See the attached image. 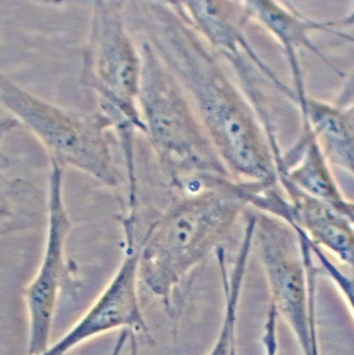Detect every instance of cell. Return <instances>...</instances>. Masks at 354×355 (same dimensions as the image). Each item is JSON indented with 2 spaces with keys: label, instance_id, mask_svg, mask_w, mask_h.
I'll list each match as a JSON object with an SVG mask.
<instances>
[{
  "label": "cell",
  "instance_id": "1",
  "mask_svg": "<svg viewBox=\"0 0 354 355\" xmlns=\"http://www.w3.org/2000/svg\"><path fill=\"white\" fill-rule=\"evenodd\" d=\"M144 39L172 72L233 178L276 186L266 126L224 60L189 24L176 1L139 3Z\"/></svg>",
  "mask_w": 354,
  "mask_h": 355
},
{
  "label": "cell",
  "instance_id": "2",
  "mask_svg": "<svg viewBox=\"0 0 354 355\" xmlns=\"http://www.w3.org/2000/svg\"><path fill=\"white\" fill-rule=\"evenodd\" d=\"M267 184L229 180L193 193H174L151 220L140 245V282L172 313L183 280L230 234Z\"/></svg>",
  "mask_w": 354,
  "mask_h": 355
},
{
  "label": "cell",
  "instance_id": "3",
  "mask_svg": "<svg viewBox=\"0 0 354 355\" xmlns=\"http://www.w3.org/2000/svg\"><path fill=\"white\" fill-rule=\"evenodd\" d=\"M139 49L143 136L169 188L173 193H193L235 180L219 157L178 80L147 40L143 39Z\"/></svg>",
  "mask_w": 354,
  "mask_h": 355
},
{
  "label": "cell",
  "instance_id": "4",
  "mask_svg": "<svg viewBox=\"0 0 354 355\" xmlns=\"http://www.w3.org/2000/svg\"><path fill=\"white\" fill-rule=\"evenodd\" d=\"M142 57L127 28L125 3H93L79 85L94 92L98 110L114 126L126 173L135 175V137L145 128L139 109Z\"/></svg>",
  "mask_w": 354,
  "mask_h": 355
},
{
  "label": "cell",
  "instance_id": "5",
  "mask_svg": "<svg viewBox=\"0 0 354 355\" xmlns=\"http://www.w3.org/2000/svg\"><path fill=\"white\" fill-rule=\"evenodd\" d=\"M0 105L37 139L50 163L83 172L108 188L124 184L112 153L114 126L99 110L85 113L54 105L25 90L1 70Z\"/></svg>",
  "mask_w": 354,
  "mask_h": 355
},
{
  "label": "cell",
  "instance_id": "6",
  "mask_svg": "<svg viewBox=\"0 0 354 355\" xmlns=\"http://www.w3.org/2000/svg\"><path fill=\"white\" fill-rule=\"evenodd\" d=\"M47 234L41 265L25 288L28 315L27 354L41 355L50 346L52 323L62 288L72 282L66 244L73 224L64 199V169L50 163Z\"/></svg>",
  "mask_w": 354,
  "mask_h": 355
},
{
  "label": "cell",
  "instance_id": "7",
  "mask_svg": "<svg viewBox=\"0 0 354 355\" xmlns=\"http://www.w3.org/2000/svg\"><path fill=\"white\" fill-rule=\"evenodd\" d=\"M124 252L108 286L81 319L41 355H67L83 343L121 330L151 338L139 299L140 245L135 232H124Z\"/></svg>",
  "mask_w": 354,
  "mask_h": 355
},
{
  "label": "cell",
  "instance_id": "8",
  "mask_svg": "<svg viewBox=\"0 0 354 355\" xmlns=\"http://www.w3.org/2000/svg\"><path fill=\"white\" fill-rule=\"evenodd\" d=\"M243 5L247 21L260 24L276 39L285 51L293 80L294 89L292 90L296 97L306 94L299 62V51L302 49H307L318 55L325 63H328L326 58L314 46L310 34L314 31L335 33V26L354 24V10L348 17L339 21L319 22L303 17L287 6L276 1L250 0L243 1ZM329 66L335 70L332 65L329 64Z\"/></svg>",
  "mask_w": 354,
  "mask_h": 355
},
{
  "label": "cell",
  "instance_id": "9",
  "mask_svg": "<svg viewBox=\"0 0 354 355\" xmlns=\"http://www.w3.org/2000/svg\"><path fill=\"white\" fill-rule=\"evenodd\" d=\"M189 24L222 59L245 53L251 57L258 71L275 88L283 90V83L264 63L246 37L248 24L243 1H176Z\"/></svg>",
  "mask_w": 354,
  "mask_h": 355
},
{
  "label": "cell",
  "instance_id": "10",
  "mask_svg": "<svg viewBox=\"0 0 354 355\" xmlns=\"http://www.w3.org/2000/svg\"><path fill=\"white\" fill-rule=\"evenodd\" d=\"M280 186L291 209L287 225L301 230L312 244L330 251L354 271L353 224L339 213L335 203L310 196L289 180H283Z\"/></svg>",
  "mask_w": 354,
  "mask_h": 355
},
{
  "label": "cell",
  "instance_id": "11",
  "mask_svg": "<svg viewBox=\"0 0 354 355\" xmlns=\"http://www.w3.org/2000/svg\"><path fill=\"white\" fill-rule=\"evenodd\" d=\"M302 123L310 126L329 164L354 176V103L337 107L307 94L294 101Z\"/></svg>",
  "mask_w": 354,
  "mask_h": 355
},
{
  "label": "cell",
  "instance_id": "12",
  "mask_svg": "<svg viewBox=\"0 0 354 355\" xmlns=\"http://www.w3.org/2000/svg\"><path fill=\"white\" fill-rule=\"evenodd\" d=\"M254 230H255V215L249 214L247 216L243 240L229 272H227L226 265H225L224 250L221 247L216 250L219 269L222 277L224 309H223L220 331L212 349L206 355H237V317H239V302H241L242 291H243V284L247 273L248 263H249L251 251L253 250Z\"/></svg>",
  "mask_w": 354,
  "mask_h": 355
},
{
  "label": "cell",
  "instance_id": "13",
  "mask_svg": "<svg viewBox=\"0 0 354 355\" xmlns=\"http://www.w3.org/2000/svg\"><path fill=\"white\" fill-rule=\"evenodd\" d=\"M310 249H312L314 257H316L317 261L320 263V267H319L320 275L324 273L335 282L354 315V271L349 270L347 273L341 268L337 267L327 257L322 248L312 244V242H310Z\"/></svg>",
  "mask_w": 354,
  "mask_h": 355
},
{
  "label": "cell",
  "instance_id": "14",
  "mask_svg": "<svg viewBox=\"0 0 354 355\" xmlns=\"http://www.w3.org/2000/svg\"><path fill=\"white\" fill-rule=\"evenodd\" d=\"M278 318L274 306L269 305L262 336L264 355H278V332H277Z\"/></svg>",
  "mask_w": 354,
  "mask_h": 355
}]
</instances>
